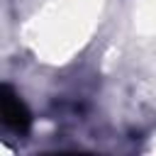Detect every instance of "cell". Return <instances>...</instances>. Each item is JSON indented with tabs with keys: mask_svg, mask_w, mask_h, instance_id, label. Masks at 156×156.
Masks as SVG:
<instances>
[{
	"mask_svg": "<svg viewBox=\"0 0 156 156\" xmlns=\"http://www.w3.org/2000/svg\"><path fill=\"white\" fill-rule=\"evenodd\" d=\"M0 110H2V122H5L10 129H15V132H20V134H24V132L29 129V122H32L29 110H27V105H24V102L12 93V88H10V85H5V88H2Z\"/></svg>",
	"mask_w": 156,
	"mask_h": 156,
	"instance_id": "cell-1",
	"label": "cell"
}]
</instances>
